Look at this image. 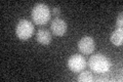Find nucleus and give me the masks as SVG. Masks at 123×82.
I'll list each match as a JSON object with an SVG mask.
<instances>
[{"mask_svg": "<svg viewBox=\"0 0 123 82\" xmlns=\"http://www.w3.org/2000/svg\"><path fill=\"white\" fill-rule=\"evenodd\" d=\"M31 17L34 24L37 26L46 25L50 19V9L45 3H37L33 7Z\"/></svg>", "mask_w": 123, "mask_h": 82, "instance_id": "obj_1", "label": "nucleus"}, {"mask_svg": "<svg viewBox=\"0 0 123 82\" xmlns=\"http://www.w3.org/2000/svg\"><path fill=\"white\" fill-rule=\"evenodd\" d=\"M88 66L92 72L97 74H103L110 70L111 63L105 56L101 53H97L90 57L89 61H88Z\"/></svg>", "mask_w": 123, "mask_h": 82, "instance_id": "obj_2", "label": "nucleus"}, {"mask_svg": "<svg viewBox=\"0 0 123 82\" xmlns=\"http://www.w3.org/2000/svg\"><path fill=\"white\" fill-rule=\"evenodd\" d=\"M34 31H35V28H34L32 22L25 19H21L15 27V34L21 40H28L29 38L33 36Z\"/></svg>", "mask_w": 123, "mask_h": 82, "instance_id": "obj_3", "label": "nucleus"}, {"mask_svg": "<svg viewBox=\"0 0 123 82\" xmlns=\"http://www.w3.org/2000/svg\"><path fill=\"white\" fill-rule=\"evenodd\" d=\"M68 68L74 73H80L86 68V60L81 54H73L68 60Z\"/></svg>", "mask_w": 123, "mask_h": 82, "instance_id": "obj_4", "label": "nucleus"}, {"mask_svg": "<svg viewBox=\"0 0 123 82\" xmlns=\"http://www.w3.org/2000/svg\"><path fill=\"white\" fill-rule=\"evenodd\" d=\"M95 48L94 39L90 36H84L78 41V49L83 54H90Z\"/></svg>", "mask_w": 123, "mask_h": 82, "instance_id": "obj_5", "label": "nucleus"}, {"mask_svg": "<svg viewBox=\"0 0 123 82\" xmlns=\"http://www.w3.org/2000/svg\"><path fill=\"white\" fill-rule=\"evenodd\" d=\"M50 29H51V32H52L53 35L62 37V36H64V35L66 34L67 30H68V26H67V23L65 22L63 19L55 18L51 22Z\"/></svg>", "mask_w": 123, "mask_h": 82, "instance_id": "obj_6", "label": "nucleus"}, {"mask_svg": "<svg viewBox=\"0 0 123 82\" xmlns=\"http://www.w3.org/2000/svg\"><path fill=\"white\" fill-rule=\"evenodd\" d=\"M36 40L42 45H48L51 42V33L46 29H39L37 31Z\"/></svg>", "mask_w": 123, "mask_h": 82, "instance_id": "obj_7", "label": "nucleus"}, {"mask_svg": "<svg viewBox=\"0 0 123 82\" xmlns=\"http://www.w3.org/2000/svg\"><path fill=\"white\" fill-rule=\"evenodd\" d=\"M110 41L115 46H121L123 43V30L115 29V31L110 36Z\"/></svg>", "mask_w": 123, "mask_h": 82, "instance_id": "obj_8", "label": "nucleus"}, {"mask_svg": "<svg viewBox=\"0 0 123 82\" xmlns=\"http://www.w3.org/2000/svg\"><path fill=\"white\" fill-rule=\"evenodd\" d=\"M77 80L79 82H90L93 80V76L89 71H82L80 72Z\"/></svg>", "mask_w": 123, "mask_h": 82, "instance_id": "obj_9", "label": "nucleus"}, {"mask_svg": "<svg viewBox=\"0 0 123 82\" xmlns=\"http://www.w3.org/2000/svg\"><path fill=\"white\" fill-rule=\"evenodd\" d=\"M122 13H120L118 14L117 18V22H116V29H122L123 27V18H122Z\"/></svg>", "mask_w": 123, "mask_h": 82, "instance_id": "obj_10", "label": "nucleus"}, {"mask_svg": "<svg viewBox=\"0 0 123 82\" xmlns=\"http://www.w3.org/2000/svg\"><path fill=\"white\" fill-rule=\"evenodd\" d=\"M52 13L55 15V17H59V15L61 14V8L59 6H55L52 8Z\"/></svg>", "mask_w": 123, "mask_h": 82, "instance_id": "obj_11", "label": "nucleus"}]
</instances>
